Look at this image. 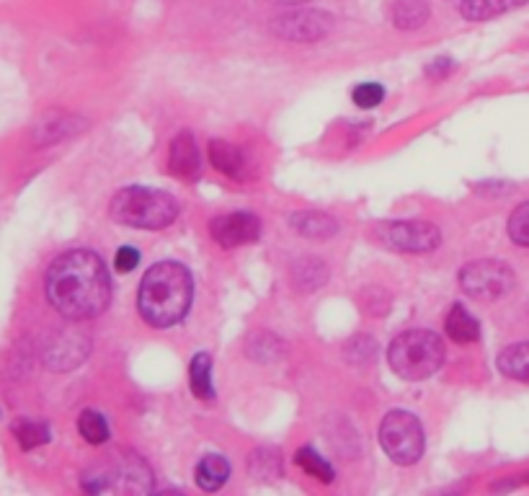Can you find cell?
<instances>
[{
    "label": "cell",
    "mask_w": 529,
    "mask_h": 496,
    "mask_svg": "<svg viewBox=\"0 0 529 496\" xmlns=\"http://www.w3.org/2000/svg\"><path fill=\"white\" fill-rule=\"evenodd\" d=\"M47 300L60 316L88 321L104 313L111 298V282L104 261L88 248H73L57 256L44 279Z\"/></svg>",
    "instance_id": "obj_1"
},
{
    "label": "cell",
    "mask_w": 529,
    "mask_h": 496,
    "mask_svg": "<svg viewBox=\"0 0 529 496\" xmlns=\"http://www.w3.org/2000/svg\"><path fill=\"white\" fill-rule=\"evenodd\" d=\"M194 298V282L184 264L160 261L145 272L137 292L140 316L158 329H168L184 321Z\"/></svg>",
    "instance_id": "obj_2"
},
{
    "label": "cell",
    "mask_w": 529,
    "mask_h": 496,
    "mask_svg": "<svg viewBox=\"0 0 529 496\" xmlns=\"http://www.w3.org/2000/svg\"><path fill=\"white\" fill-rule=\"evenodd\" d=\"M80 486L91 494H150L153 471L140 455L119 450L104 463L88 468L80 478Z\"/></svg>",
    "instance_id": "obj_3"
},
{
    "label": "cell",
    "mask_w": 529,
    "mask_h": 496,
    "mask_svg": "<svg viewBox=\"0 0 529 496\" xmlns=\"http://www.w3.org/2000/svg\"><path fill=\"white\" fill-rule=\"evenodd\" d=\"M111 217L122 225L160 230L179 217V202L166 192L148 186H130L111 199Z\"/></svg>",
    "instance_id": "obj_4"
},
{
    "label": "cell",
    "mask_w": 529,
    "mask_h": 496,
    "mask_svg": "<svg viewBox=\"0 0 529 496\" xmlns=\"http://www.w3.org/2000/svg\"><path fill=\"white\" fill-rule=\"evenodd\" d=\"M388 362L403 380H426L442 367L444 344L437 334L426 329L403 331L388 349Z\"/></svg>",
    "instance_id": "obj_5"
},
{
    "label": "cell",
    "mask_w": 529,
    "mask_h": 496,
    "mask_svg": "<svg viewBox=\"0 0 529 496\" xmlns=\"http://www.w3.org/2000/svg\"><path fill=\"white\" fill-rule=\"evenodd\" d=\"M380 445L393 463L411 465L424 455V429L408 411H390L380 424Z\"/></svg>",
    "instance_id": "obj_6"
},
{
    "label": "cell",
    "mask_w": 529,
    "mask_h": 496,
    "mask_svg": "<svg viewBox=\"0 0 529 496\" xmlns=\"http://www.w3.org/2000/svg\"><path fill=\"white\" fill-rule=\"evenodd\" d=\"M460 287L475 300H499L514 287V274L501 261H473L460 272Z\"/></svg>",
    "instance_id": "obj_7"
},
{
    "label": "cell",
    "mask_w": 529,
    "mask_h": 496,
    "mask_svg": "<svg viewBox=\"0 0 529 496\" xmlns=\"http://www.w3.org/2000/svg\"><path fill=\"white\" fill-rule=\"evenodd\" d=\"M377 238L393 251H403V254H426L434 251L442 241L439 228L431 223H408V220H398V223H385L377 228Z\"/></svg>",
    "instance_id": "obj_8"
},
{
    "label": "cell",
    "mask_w": 529,
    "mask_h": 496,
    "mask_svg": "<svg viewBox=\"0 0 529 496\" xmlns=\"http://www.w3.org/2000/svg\"><path fill=\"white\" fill-rule=\"evenodd\" d=\"M271 31L290 42H318L331 31V16L320 11H295L279 16L271 24Z\"/></svg>",
    "instance_id": "obj_9"
},
{
    "label": "cell",
    "mask_w": 529,
    "mask_h": 496,
    "mask_svg": "<svg viewBox=\"0 0 529 496\" xmlns=\"http://www.w3.org/2000/svg\"><path fill=\"white\" fill-rule=\"evenodd\" d=\"M210 233L222 248H235L256 241L261 236V223L251 212H230L212 220Z\"/></svg>",
    "instance_id": "obj_10"
},
{
    "label": "cell",
    "mask_w": 529,
    "mask_h": 496,
    "mask_svg": "<svg viewBox=\"0 0 529 496\" xmlns=\"http://www.w3.org/2000/svg\"><path fill=\"white\" fill-rule=\"evenodd\" d=\"M168 166L181 179H197L202 171V155H199L197 143L191 132H181L171 143V155H168Z\"/></svg>",
    "instance_id": "obj_11"
},
{
    "label": "cell",
    "mask_w": 529,
    "mask_h": 496,
    "mask_svg": "<svg viewBox=\"0 0 529 496\" xmlns=\"http://www.w3.org/2000/svg\"><path fill=\"white\" fill-rule=\"evenodd\" d=\"M88 352V341L80 339L78 334H68V331H62L57 336V341L50 347V354H47V362L57 370H70L78 362H83Z\"/></svg>",
    "instance_id": "obj_12"
},
{
    "label": "cell",
    "mask_w": 529,
    "mask_h": 496,
    "mask_svg": "<svg viewBox=\"0 0 529 496\" xmlns=\"http://www.w3.org/2000/svg\"><path fill=\"white\" fill-rule=\"evenodd\" d=\"M429 16L431 8L426 0H393V6H390V19L403 31L419 29L429 21Z\"/></svg>",
    "instance_id": "obj_13"
},
{
    "label": "cell",
    "mask_w": 529,
    "mask_h": 496,
    "mask_svg": "<svg viewBox=\"0 0 529 496\" xmlns=\"http://www.w3.org/2000/svg\"><path fill=\"white\" fill-rule=\"evenodd\" d=\"M207 155H210V163L220 174L233 176V179L243 176L246 163H243V155H240V150L235 148V145L222 143V140H212L210 148H207Z\"/></svg>",
    "instance_id": "obj_14"
},
{
    "label": "cell",
    "mask_w": 529,
    "mask_h": 496,
    "mask_svg": "<svg viewBox=\"0 0 529 496\" xmlns=\"http://www.w3.org/2000/svg\"><path fill=\"white\" fill-rule=\"evenodd\" d=\"M529 0H462V16L468 21H488L493 16L522 8Z\"/></svg>",
    "instance_id": "obj_15"
},
{
    "label": "cell",
    "mask_w": 529,
    "mask_h": 496,
    "mask_svg": "<svg viewBox=\"0 0 529 496\" xmlns=\"http://www.w3.org/2000/svg\"><path fill=\"white\" fill-rule=\"evenodd\" d=\"M444 329H447L450 339L457 341V344H473V341L480 336L478 321H475L462 305H452L450 316L444 321Z\"/></svg>",
    "instance_id": "obj_16"
},
{
    "label": "cell",
    "mask_w": 529,
    "mask_h": 496,
    "mask_svg": "<svg viewBox=\"0 0 529 496\" xmlns=\"http://www.w3.org/2000/svg\"><path fill=\"white\" fill-rule=\"evenodd\" d=\"M230 478V463L222 455H207L197 465V484L204 491H217Z\"/></svg>",
    "instance_id": "obj_17"
},
{
    "label": "cell",
    "mask_w": 529,
    "mask_h": 496,
    "mask_svg": "<svg viewBox=\"0 0 529 496\" xmlns=\"http://www.w3.org/2000/svg\"><path fill=\"white\" fill-rule=\"evenodd\" d=\"M499 370L504 372L506 378L529 383V341L506 347L504 352L499 354Z\"/></svg>",
    "instance_id": "obj_18"
},
{
    "label": "cell",
    "mask_w": 529,
    "mask_h": 496,
    "mask_svg": "<svg viewBox=\"0 0 529 496\" xmlns=\"http://www.w3.org/2000/svg\"><path fill=\"white\" fill-rule=\"evenodd\" d=\"M292 225L305 238H328L339 230V223L323 212H297L292 215Z\"/></svg>",
    "instance_id": "obj_19"
},
{
    "label": "cell",
    "mask_w": 529,
    "mask_h": 496,
    "mask_svg": "<svg viewBox=\"0 0 529 496\" xmlns=\"http://www.w3.org/2000/svg\"><path fill=\"white\" fill-rule=\"evenodd\" d=\"M189 380H191V391L197 398H212L215 396V388H212V360L210 354L199 352L189 367Z\"/></svg>",
    "instance_id": "obj_20"
},
{
    "label": "cell",
    "mask_w": 529,
    "mask_h": 496,
    "mask_svg": "<svg viewBox=\"0 0 529 496\" xmlns=\"http://www.w3.org/2000/svg\"><path fill=\"white\" fill-rule=\"evenodd\" d=\"M326 277H328V269L323 261L302 259L295 264V285L300 287V290L315 292L323 282H326Z\"/></svg>",
    "instance_id": "obj_21"
},
{
    "label": "cell",
    "mask_w": 529,
    "mask_h": 496,
    "mask_svg": "<svg viewBox=\"0 0 529 496\" xmlns=\"http://www.w3.org/2000/svg\"><path fill=\"white\" fill-rule=\"evenodd\" d=\"M78 432L83 434V440L91 442V445H101V442L109 440V424H106V419L99 411H83L78 419Z\"/></svg>",
    "instance_id": "obj_22"
},
{
    "label": "cell",
    "mask_w": 529,
    "mask_h": 496,
    "mask_svg": "<svg viewBox=\"0 0 529 496\" xmlns=\"http://www.w3.org/2000/svg\"><path fill=\"white\" fill-rule=\"evenodd\" d=\"M297 465H300L302 471L310 473V476H315L318 481H323V484H331L333 481V468L328 465V460L320 458L318 453H315L313 447H302L300 453L295 455Z\"/></svg>",
    "instance_id": "obj_23"
},
{
    "label": "cell",
    "mask_w": 529,
    "mask_h": 496,
    "mask_svg": "<svg viewBox=\"0 0 529 496\" xmlns=\"http://www.w3.org/2000/svg\"><path fill=\"white\" fill-rule=\"evenodd\" d=\"M13 434H16V440L24 450H34V447L50 442V427L39 422H19L13 427Z\"/></svg>",
    "instance_id": "obj_24"
},
{
    "label": "cell",
    "mask_w": 529,
    "mask_h": 496,
    "mask_svg": "<svg viewBox=\"0 0 529 496\" xmlns=\"http://www.w3.org/2000/svg\"><path fill=\"white\" fill-rule=\"evenodd\" d=\"M509 236L519 246H529V202L519 205L509 217Z\"/></svg>",
    "instance_id": "obj_25"
},
{
    "label": "cell",
    "mask_w": 529,
    "mask_h": 496,
    "mask_svg": "<svg viewBox=\"0 0 529 496\" xmlns=\"http://www.w3.org/2000/svg\"><path fill=\"white\" fill-rule=\"evenodd\" d=\"M351 96H354V104L362 106V109H375L385 99V88L380 83H362V86L354 88Z\"/></svg>",
    "instance_id": "obj_26"
},
{
    "label": "cell",
    "mask_w": 529,
    "mask_h": 496,
    "mask_svg": "<svg viewBox=\"0 0 529 496\" xmlns=\"http://www.w3.org/2000/svg\"><path fill=\"white\" fill-rule=\"evenodd\" d=\"M114 264H117L119 272H132L140 264V251L135 246H122L117 251V256H114Z\"/></svg>",
    "instance_id": "obj_27"
},
{
    "label": "cell",
    "mask_w": 529,
    "mask_h": 496,
    "mask_svg": "<svg viewBox=\"0 0 529 496\" xmlns=\"http://www.w3.org/2000/svg\"><path fill=\"white\" fill-rule=\"evenodd\" d=\"M452 70H455V65H452V60H434L429 65V68H426V73L431 75V78H444V75L447 73H452Z\"/></svg>",
    "instance_id": "obj_28"
},
{
    "label": "cell",
    "mask_w": 529,
    "mask_h": 496,
    "mask_svg": "<svg viewBox=\"0 0 529 496\" xmlns=\"http://www.w3.org/2000/svg\"><path fill=\"white\" fill-rule=\"evenodd\" d=\"M274 3H305V0H274Z\"/></svg>",
    "instance_id": "obj_29"
}]
</instances>
